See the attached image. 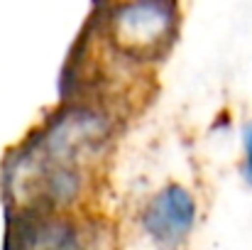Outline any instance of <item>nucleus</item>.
Returning <instances> with one entry per match:
<instances>
[{
  "instance_id": "f257e3e1",
  "label": "nucleus",
  "mask_w": 252,
  "mask_h": 250,
  "mask_svg": "<svg viewBox=\"0 0 252 250\" xmlns=\"http://www.w3.org/2000/svg\"><path fill=\"white\" fill-rule=\"evenodd\" d=\"M176 27L174 0H120L110 12V37L125 54H157Z\"/></svg>"
},
{
  "instance_id": "7ed1b4c3",
  "label": "nucleus",
  "mask_w": 252,
  "mask_h": 250,
  "mask_svg": "<svg viewBox=\"0 0 252 250\" xmlns=\"http://www.w3.org/2000/svg\"><path fill=\"white\" fill-rule=\"evenodd\" d=\"M22 231L25 236L20 238V246H30V248H76L81 246L76 228L66 218L54 216V211H44V216H32L22 221Z\"/></svg>"
},
{
  "instance_id": "f03ea898",
  "label": "nucleus",
  "mask_w": 252,
  "mask_h": 250,
  "mask_svg": "<svg viewBox=\"0 0 252 250\" xmlns=\"http://www.w3.org/2000/svg\"><path fill=\"white\" fill-rule=\"evenodd\" d=\"M196 199L181 184H169L157 191L142 209V231L164 248L181 246L196 226Z\"/></svg>"
},
{
  "instance_id": "20e7f679",
  "label": "nucleus",
  "mask_w": 252,
  "mask_h": 250,
  "mask_svg": "<svg viewBox=\"0 0 252 250\" xmlns=\"http://www.w3.org/2000/svg\"><path fill=\"white\" fill-rule=\"evenodd\" d=\"M243 174L252 186V120H248L243 128Z\"/></svg>"
}]
</instances>
